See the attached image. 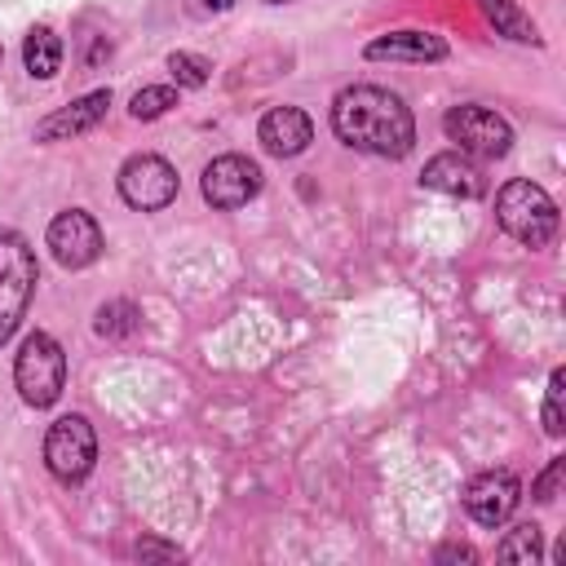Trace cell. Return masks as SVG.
Returning <instances> with one entry per match:
<instances>
[{
	"label": "cell",
	"instance_id": "6da1fadb",
	"mask_svg": "<svg viewBox=\"0 0 566 566\" xmlns=\"http://www.w3.org/2000/svg\"><path fill=\"white\" fill-rule=\"evenodd\" d=\"M332 129L346 147L381 155V160H403L416 142V120L407 102L381 84H355L336 93Z\"/></svg>",
	"mask_w": 566,
	"mask_h": 566
},
{
	"label": "cell",
	"instance_id": "7a4b0ae2",
	"mask_svg": "<svg viewBox=\"0 0 566 566\" xmlns=\"http://www.w3.org/2000/svg\"><path fill=\"white\" fill-rule=\"evenodd\" d=\"M496 221H500V231L513 235L522 249H548L553 235H557V204L544 186H535L527 177H513L496 195Z\"/></svg>",
	"mask_w": 566,
	"mask_h": 566
},
{
	"label": "cell",
	"instance_id": "3957f363",
	"mask_svg": "<svg viewBox=\"0 0 566 566\" xmlns=\"http://www.w3.org/2000/svg\"><path fill=\"white\" fill-rule=\"evenodd\" d=\"M36 253L19 231H0V346L19 332L36 292Z\"/></svg>",
	"mask_w": 566,
	"mask_h": 566
},
{
	"label": "cell",
	"instance_id": "277c9868",
	"mask_svg": "<svg viewBox=\"0 0 566 566\" xmlns=\"http://www.w3.org/2000/svg\"><path fill=\"white\" fill-rule=\"evenodd\" d=\"M14 385H19L23 403L36 407V412L54 407L62 398V390H67V355H62V346L54 342L49 332H32L23 342V350L14 359Z\"/></svg>",
	"mask_w": 566,
	"mask_h": 566
},
{
	"label": "cell",
	"instance_id": "5b68a950",
	"mask_svg": "<svg viewBox=\"0 0 566 566\" xmlns=\"http://www.w3.org/2000/svg\"><path fill=\"white\" fill-rule=\"evenodd\" d=\"M97 461V434L89 425V416L71 412V416H58L45 434V465L58 483H84L89 470Z\"/></svg>",
	"mask_w": 566,
	"mask_h": 566
},
{
	"label": "cell",
	"instance_id": "8992f818",
	"mask_svg": "<svg viewBox=\"0 0 566 566\" xmlns=\"http://www.w3.org/2000/svg\"><path fill=\"white\" fill-rule=\"evenodd\" d=\"M442 129H447L451 142L461 147V155H478V160H500V155H509V147H513V129L496 116V111L474 106V102L451 106L447 120H442Z\"/></svg>",
	"mask_w": 566,
	"mask_h": 566
},
{
	"label": "cell",
	"instance_id": "52a82bcc",
	"mask_svg": "<svg viewBox=\"0 0 566 566\" xmlns=\"http://www.w3.org/2000/svg\"><path fill=\"white\" fill-rule=\"evenodd\" d=\"M120 199L138 212H160L177 199V169L164 155H134L120 169Z\"/></svg>",
	"mask_w": 566,
	"mask_h": 566
},
{
	"label": "cell",
	"instance_id": "ba28073f",
	"mask_svg": "<svg viewBox=\"0 0 566 566\" xmlns=\"http://www.w3.org/2000/svg\"><path fill=\"white\" fill-rule=\"evenodd\" d=\"M49 253L58 266L67 270H84L102 257V231H97V221L84 212V208H67L49 221V235H45Z\"/></svg>",
	"mask_w": 566,
	"mask_h": 566
},
{
	"label": "cell",
	"instance_id": "9c48e42d",
	"mask_svg": "<svg viewBox=\"0 0 566 566\" xmlns=\"http://www.w3.org/2000/svg\"><path fill=\"white\" fill-rule=\"evenodd\" d=\"M262 190V169L249 155H217L204 169V199L212 208H244Z\"/></svg>",
	"mask_w": 566,
	"mask_h": 566
},
{
	"label": "cell",
	"instance_id": "30bf717a",
	"mask_svg": "<svg viewBox=\"0 0 566 566\" xmlns=\"http://www.w3.org/2000/svg\"><path fill=\"white\" fill-rule=\"evenodd\" d=\"M518 500H522V483H518V474H509V470H487V474H478V478L465 487V509H470V518H474L478 527H500V522H509V513L518 509Z\"/></svg>",
	"mask_w": 566,
	"mask_h": 566
},
{
	"label": "cell",
	"instance_id": "8fae6325",
	"mask_svg": "<svg viewBox=\"0 0 566 566\" xmlns=\"http://www.w3.org/2000/svg\"><path fill=\"white\" fill-rule=\"evenodd\" d=\"M111 111V89H97V93H84L76 102H67L62 111H54V116H45L36 125V142H71L80 134H93Z\"/></svg>",
	"mask_w": 566,
	"mask_h": 566
},
{
	"label": "cell",
	"instance_id": "7c38bea8",
	"mask_svg": "<svg viewBox=\"0 0 566 566\" xmlns=\"http://www.w3.org/2000/svg\"><path fill=\"white\" fill-rule=\"evenodd\" d=\"M420 186H429V190H438V195H451V199H478V195L487 190L483 169H478L470 155H461V151L434 155V160L425 164V173H420Z\"/></svg>",
	"mask_w": 566,
	"mask_h": 566
},
{
	"label": "cell",
	"instance_id": "4fadbf2b",
	"mask_svg": "<svg viewBox=\"0 0 566 566\" xmlns=\"http://www.w3.org/2000/svg\"><path fill=\"white\" fill-rule=\"evenodd\" d=\"M257 142L270 155L292 160V155H301L314 142V125H310L305 111H297V106H275V111H266L262 125H257Z\"/></svg>",
	"mask_w": 566,
	"mask_h": 566
},
{
	"label": "cell",
	"instance_id": "5bb4252c",
	"mask_svg": "<svg viewBox=\"0 0 566 566\" xmlns=\"http://www.w3.org/2000/svg\"><path fill=\"white\" fill-rule=\"evenodd\" d=\"M372 62H442L447 58V41L434 36V32H390V36H377L368 49H363Z\"/></svg>",
	"mask_w": 566,
	"mask_h": 566
},
{
	"label": "cell",
	"instance_id": "9a60e30c",
	"mask_svg": "<svg viewBox=\"0 0 566 566\" xmlns=\"http://www.w3.org/2000/svg\"><path fill=\"white\" fill-rule=\"evenodd\" d=\"M478 10H483V19L496 27V36L518 41V45H540V27L531 23L527 10L513 5V0H478Z\"/></svg>",
	"mask_w": 566,
	"mask_h": 566
},
{
	"label": "cell",
	"instance_id": "2e32d148",
	"mask_svg": "<svg viewBox=\"0 0 566 566\" xmlns=\"http://www.w3.org/2000/svg\"><path fill=\"white\" fill-rule=\"evenodd\" d=\"M23 62L32 71V80H54L62 71V41L54 36V27H32L23 41Z\"/></svg>",
	"mask_w": 566,
	"mask_h": 566
},
{
	"label": "cell",
	"instance_id": "e0dca14e",
	"mask_svg": "<svg viewBox=\"0 0 566 566\" xmlns=\"http://www.w3.org/2000/svg\"><path fill=\"white\" fill-rule=\"evenodd\" d=\"M540 553H544V548H540V527H535V522L513 527V531L500 540V548H496L500 562H527V566L540 562Z\"/></svg>",
	"mask_w": 566,
	"mask_h": 566
},
{
	"label": "cell",
	"instance_id": "ac0fdd59",
	"mask_svg": "<svg viewBox=\"0 0 566 566\" xmlns=\"http://www.w3.org/2000/svg\"><path fill=\"white\" fill-rule=\"evenodd\" d=\"M173 106H177V89H169V84H147V89H138L134 102H129L134 120H160L164 111H173Z\"/></svg>",
	"mask_w": 566,
	"mask_h": 566
},
{
	"label": "cell",
	"instance_id": "d6986e66",
	"mask_svg": "<svg viewBox=\"0 0 566 566\" xmlns=\"http://www.w3.org/2000/svg\"><path fill=\"white\" fill-rule=\"evenodd\" d=\"M93 327H97V336H129V332H138V310L129 301H111L97 310Z\"/></svg>",
	"mask_w": 566,
	"mask_h": 566
},
{
	"label": "cell",
	"instance_id": "ffe728a7",
	"mask_svg": "<svg viewBox=\"0 0 566 566\" xmlns=\"http://www.w3.org/2000/svg\"><path fill=\"white\" fill-rule=\"evenodd\" d=\"M169 71H173V80L182 84V89H204L208 84V58H199V54H169Z\"/></svg>",
	"mask_w": 566,
	"mask_h": 566
},
{
	"label": "cell",
	"instance_id": "44dd1931",
	"mask_svg": "<svg viewBox=\"0 0 566 566\" xmlns=\"http://www.w3.org/2000/svg\"><path fill=\"white\" fill-rule=\"evenodd\" d=\"M562 394H566V372L557 368V372L548 377V394H544V434H553V438H562V429H566Z\"/></svg>",
	"mask_w": 566,
	"mask_h": 566
},
{
	"label": "cell",
	"instance_id": "7402d4cb",
	"mask_svg": "<svg viewBox=\"0 0 566 566\" xmlns=\"http://www.w3.org/2000/svg\"><path fill=\"white\" fill-rule=\"evenodd\" d=\"M562 474H566V461L557 457V461H553V465H548V470H544V474L535 478V487H531V492H535V500H544V505H548V500H557V487H562Z\"/></svg>",
	"mask_w": 566,
	"mask_h": 566
},
{
	"label": "cell",
	"instance_id": "603a6c76",
	"mask_svg": "<svg viewBox=\"0 0 566 566\" xmlns=\"http://www.w3.org/2000/svg\"><path fill=\"white\" fill-rule=\"evenodd\" d=\"M138 557H182V548L177 544H160V540H138Z\"/></svg>",
	"mask_w": 566,
	"mask_h": 566
},
{
	"label": "cell",
	"instance_id": "cb8c5ba5",
	"mask_svg": "<svg viewBox=\"0 0 566 566\" xmlns=\"http://www.w3.org/2000/svg\"><path fill=\"white\" fill-rule=\"evenodd\" d=\"M478 553L470 548V544H442L438 548V562H474Z\"/></svg>",
	"mask_w": 566,
	"mask_h": 566
},
{
	"label": "cell",
	"instance_id": "d4e9b609",
	"mask_svg": "<svg viewBox=\"0 0 566 566\" xmlns=\"http://www.w3.org/2000/svg\"><path fill=\"white\" fill-rule=\"evenodd\" d=\"M199 5H204V10H217V14H221V10H231L235 0H199Z\"/></svg>",
	"mask_w": 566,
	"mask_h": 566
},
{
	"label": "cell",
	"instance_id": "484cf974",
	"mask_svg": "<svg viewBox=\"0 0 566 566\" xmlns=\"http://www.w3.org/2000/svg\"><path fill=\"white\" fill-rule=\"evenodd\" d=\"M266 5H284V0H266Z\"/></svg>",
	"mask_w": 566,
	"mask_h": 566
}]
</instances>
